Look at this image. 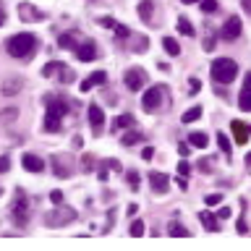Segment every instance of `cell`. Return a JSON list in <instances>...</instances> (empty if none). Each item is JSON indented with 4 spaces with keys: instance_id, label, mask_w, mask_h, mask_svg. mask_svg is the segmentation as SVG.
<instances>
[{
    "instance_id": "cell-19",
    "label": "cell",
    "mask_w": 251,
    "mask_h": 251,
    "mask_svg": "<svg viewBox=\"0 0 251 251\" xmlns=\"http://www.w3.org/2000/svg\"><path fill=\"white\" fill-rule=\"evenodd\" d=\"M52 167H55V176L58 178H68V176H71L68 162H66V160H60V157H52Z\"/></svg>"
},
{
    "instance_id": "cell-40",
    "label": "cell",
    "mask_w": 251,
    "mask_h": 251,
    "mask_svg": "<svg viewBox=\"0 0 251 251\" xmlns=\"http://www.w3.org/2000/svg\"><path fill=\"white\" fill-rule=\"evenodd\" d=\"M202 47L207 50V52H209V50H215V47H217V45H215V37H212V34H207V40H204V45H202Z\"/></svg>"
},
{
    "instance_id": "cell-10",
    "label": "cell",
    "mask_w": 251,
    "mask_h": 251,
    "mask_svg": "<svg viewBox=\"0 0 251 251\" xmlns=\"http://www.w3.org/2000/svg\"><path fill=\"white\" fill-rule=\"evenodd\" d=\"M21 165H24V170H29V173H42L45 170V160L32 155V152H26V155L21 157Z\"/></svg>"
},
{
    "instance_id": "cell-2",
    "label": "cell",
    "mask_w": 251,
    "mask_h": 251,
    "mask_svg": "<svg viewBox=\"0 0 251 251\" xmlns=\"http://www.w3.org/2000/svg\"><path fill=\"white\" fill-rule=\"evenodd\" d=\"M37 47V37L29 34V32H21V34H13L8 37V42H5V50H8L11 58H29Z\"/></svg>"
},
{
    "instance_id": "cell-3",
    "label": "cell",
    "mask_w": 251,
    "mask_h": 251,
    "mask_svg": "<svg viewBox=\"0 0 251 251\" xmlns=\"http://www.w3.org/2000/svg\"><path fill=\"white\" fill-rule=\"evenodd\" d=\"M235 76H238V63L230 58H217L212 63V79L217 84H230Z\"/></svg>"
},
{
    "instance_id": "cell-17",
    "label": "cell",
    "mask_w": 251,
    "mask_h": 251,
    "mask_svg": "<svg viewBox=\"0 0 251 251\" xmlns=\"http://www.w3.org/2000/svg\"><path fill=\"white\" fill-rule=\"evenodd\" d=\"M167 233H170L173 238H186V235H191V230H188L186 225H181L178 220H176V223H170V225H167Z\"/></svg>"
},
{
    "instance_id": "cell-23",
    "label": "cell",
    "mask_w": 251,
    "mask_h": 251,
    "mask_svg": "<svg viewBox=\"0 0 251 251\" xmlns=\"http://www.w3.org/2000/svg\"><path fill=\"white\" fill-rule=\"evenodd\" d=\"M188 144H191V147H207V144H209V136L207 134H191V136H188Z\"/></svg>"
},
{
    "instance_id": "cell-6",
    "label": "cell",
    "mask_w": 251,
    "mask_h": 251,
    "mask_svg": "<svg viewBox=\"0 0 251 251\" xmlns=\"http://www.w3.org/2000/svg\"><path fill=\"white\" fill-rule=\"evenodd\" d=\"M162 97H165V87H162V84H157V87H149L147 94L141 97L144 110H147V113H155L160 105H162Z\"/></svg>"
},
{
    "instance_id": "cell-52",
    "label": "cell",
    "mask_w": 251,
    "mask_h": 251,
    "mask_svg": "<svg viewBox=\"0 0 251 251\" xmlns=\"http://www.w3.org/2000/svg\"><path fill=\"white\" fill-rule=\"evenodd\" d=\"M181 3H186V5H188V3H199V0H181Z\"/></svg>"
},
{
    "instance_id": "cell-46",
    "label": "cell",
    "mask_w": 251,
    "mask_h": 251,
    "mask_svg": "<svg viewBox=\"0 0 251 251\" xmlns=\"http://www.w3.org/2000/svg\"><path fill=\"white\" fill-rule=\"evenodd\" d=\"M217 217L220 220H228V217H230V207H223V209L217 212Z\"/></svg>"
},
{
    "instance_id": "cell-12",
    "label": "cell",
    "mask_w": 251,
    "mask_h": 251,
    "mask_svg": "<svg viewBox=\"0 0 251 251\" xmlns=\"http://www.w3.org/2000/svg\"><path fill=\"white\" fill-rule=\"evenodd\" d=\"M89 123H92V128L97 134H100V128L105 126V110L100 105H89Z\"/></svg>"
},
{
    "instance_id": "cell-8",
    "label": "cell",
    "mask_w": 251,
    "mask_h": 251,
    "mask_svg": "<svg viewBox=\"0 0 251 251\" xmlns=\"http://www.w3.org/2000/svg\"><path fill=\"white\" fill-rule=\"evenodd\" d=\"M220 37H223V40H228V42H230V40H238V37H241V19H238V16H230V19H228L225 24H223V29H220Z\"/></svg>"
},
{
    "instance_id": "cell-51",
    "label": "cell",
    "mask_w": 251,
    "mask_h": 251,
    "mask_svg": "<svg viewBox=\"0 0 251 251\" xmlns=\"http://www.w3.org/2000/svg\"><path fill=\"white\" fill-rule=\"evenodd\" d=\"M246 165L251 167V152H249V155H246Z\"/></svg>"
},
{
    "instance_id": "cell-25",
    "label": "cell",
    "mask_w": 251,
    "mask_h": 251,
    "mask_svg": "<svg viewBox=\"0 0 251 251\" xmlns=\"http://www.w3.org/2000/svg\"><path fill=\"white\" fill-rule=\"evenodd\" d=\"M58 47H63V50H71L76 47V34H60V40H58Z\"/></svg>"
},
{
    "instance_id": "cell-49",
    "label": "cell",
    "mask_w": 251,
    "mask_h": 251,
    "mask_svg": "<svg viewBox=\"0 0 251 251\" xmlns=\"http://www.w3.org/2000/svg\"><path fill=\"white\" fill-rule=\"evenodd\" d=\"M241 5H243V11H246V13H249V16H251V0H243V3H241Z\"/></svg>"
},
{
    "instance_id": "cell-31",
    "label": "cell",
    "mask_w": 251,
    "mask_h": 251,
    "mask_svg": "<svg viewBox=\"0 0 251 251\" xmlns=\"http://www.w3.org/2000/svg\"><path fill=\"white\" fill-rule=\"evenodd\" d=\"M202 3V11L204 13H215L217 11V0H199Z\"/></svg>"
},
{
    "instance_id": "cell-33",
    "label": "cell",
    "mask_w": 251,
    "mask_h": 251,
    "mask_svg": "<svg viewBox=\"0 0 251 251\" xmlns=\"http://www.w3.org/2000/svg\"><path fill=\"white\" fill-rule=\"evenodd\" d=\"M220 202H223V194H207L204 196V204H207V207H215Z\"/></svg>"
},
{
    "instance_id": "cell-5",
    "label": "cell",
    "mask_w": 251,
    "mask_h": 251,
    "mask_svg": "<svg viewBox=\"0 0 251 251\" xmlns=\"http://www.w3.org/2000/svg\"><path fill=\"white\" fill-rule=\"evenodd\" d=\"M73 220H76V212L68 209V207L45 212V225H47V228H63V225H68V223H73Z\"/></svg>"
},
{
    "instance_id": "cell-1",
    "label": "cell",
    "mask_w": 251,
    "mask_h": 251,
    "mask_svg": "<svg viewBox=\"0 0 251 251\" xmlns=\"http://www.w3.org/2000/svg\"><path fill=\"white\" fill-rule=\"evenodd\" d=\"M45 102H47V113H45L42 128H45V131H50V134H55V131H60V120H63V115L68 113L66 100H63V97H55V94H47V97H45Z\"/></svg>"
},
{
    "instance_id": "cell-42",
    "label": "cell",
    "mask_w": 251,
    "mask_h": 251,
    "mask_svg": "<svg viewBox=\"0 0 251 251\" xmlns=\"http://www.w3.org/2000/svg\"><path fill=\"white\" fill-rule=\"evenodd\" d=\"M50 202L52 204H63V191H52L50 194Z\"/></svg>"
},
{
    "instance_id": "cell-11",
    "label": "cell",
    "mask_w": 251,
    "mask_h": 251,
    "mask_svg": "<svg viewBox=\"0 0 251 251\" xmlns=\"http://www.w3.org/2000/svg\"><path fill=\"white\" fill-rule=\"evenodd\" d=\"M149 183H152V188H155L157 194H165L167 186H170V178H167L165 173H160V170H152L149 173Z\"/></svg>"
},
{
    "instance_id": "cell-30",
    "label": "cell",
    "mask_w": 251,
    "mask_h": 251,
    "mask_svg": "<svg viewBox=\"0 0 251 251\" xmlns=\"http://www.w3.org/2000/svg\"><path fill=\"white\" fill-rule=\"evenodd\" d=\"M217 147L225 152V155H230V141H228L225 134H217Z\"/></svg>"
},
{
    "instance_id": "cell-26",
    "label": "cell",
    "mask_w": 251,
    "mask_h": 251,
    "mask_svg": "<svg viewBox=\"0 0 251 251\" xmlns=\"http://www.w3.org/2000/svg\"><path fill=\"white\" fill-rule=\"evenodd\" d=\"M63 66H66V63H58V60H50V63L42 68V76H55V73H60V71H63Z\"/></svg>"
},
{
    "instance_id": "cell-16",
    "label": "cell",
    "mask_w": 251,
    "mask_h": 251,
    "mask_svg": "<svg viewBox=\"0 0 251 251\" xmlns=\"http://www.w3.org/2000/svg\"><path fill=\"white\" fill-rule=\"evenodd\" d=\"M152 13H155V3H152V0H141L139 3V19L141 21H152Z\"/></svg>"
},
{
    "instance_id": "cell-7",
    "label": "cell",
    "mask_w": 251,
    "mask_h": 251,
    "mask_svg": "<svg viewBox=\"0 0 251 251\" xmlns=\"http://www.w3.org/2000/svg\"><path fill=\"white\" fill-rule=\"evenodd\" d=\"M123 84L131 89V92H139L144 84H147V71H144V68H139V66L128 68V71L123 73Z\"/></svg>"
},
{
    "instance_id": "cell-28",
    "label": "cell",
    "mask_w": 251,
    "mask_h": 251,
    "mask_svg": "<svg viewBox=\"0 0 251 251\" xmlns=\"http://www.w3.org/2000/svg\"><path fill=\"white\" fill-rule=\"evenodd\" d=\"M238 108H241L243 113H251V92H246V89L241 92V97H238Z\"/></svg>"
},
{
    "instance_id": "cell-41",
    "label": "cell",
    "mask_w": 251,
    "mask_h": 251,
    "mask_svg": "<svg viewBox=\"0 0 251 251\" xmlns=\"http://www.w3.org/2000/svg\"><path fill=\"white\" fill-rule=\"evenodd\" d=\"M16 108H11V110H5V113H0V120H13V118H16Z\"/></svg>"
},
{
    "instance_id": "cell-27",
    "label": "cell",
    "mask_w": 251,
    "mask_h": 251,
    "mask_svg": "<svg viewBox=\"0 0 251 251\" xmlns=\"http://www.w3.org/2000/svg\"><path fill=\"white\" fill-rule=\"evenodd\" d=\"M199 118H202V108H191V110H186L183 115H181L183 123H194V120H199Z\"/></svg>"
},
{
    "instance_id": "cell-15",
    "label": "cell",
    "mask_w": 251,
    "mask_h": 251,
    "mask_svg": "<svg viewBox=\"0 0 251 251\" xmlns=\"http://www.w3.org/2000/svg\"><path fill=\"white\" fill-rule=\"evenodd\" d=\"M230 131H233V136H235V141H238V144H246L251 128H249L246 123H241V120H233V123H230Z\"/></svg>"
},
{
    "instance_id": "cell-38",
    "label": "cell",
    "mask_w": 251,
    "mask_h": 251,
    "mask_svg": "<svg viewBox=\"0 0 251 251\" xmlns=\"http://www.w3.org/2000/svg\"><path fill=\"white\" fill-rule=\"evenodd\" d=\"M178 173H181V176H183V178H186V176H188V173H191V165H188V162H186V160H181V162H178Z\"/></svg>"
},
{
    "instance_id": "cell-21",
    "label": "cell",
    "mask_w": 251,
    "mask_h": 251,
    "mask_svg": "<svg viewBox=\"0 0 251 251\" xmlns=\"http://www.w3.org/2000/svg\"><path fill=\"white\" fill-rule=\"evenodd\" d=\"M162 47H165L167 55H173V58L181 55V45H178L176 40H173V37H165V40H162Z\"/></svg>"
},
{
    "instance_id": "cell-22",
    "label": "cell",
    "mask_w": 251,
    "mask_h": 251,
    "mask_svg": "<svg viewBox=\"0 0 251 251\" xmlns=\"http://www.w3.org/2000/svg\"><path fill=\"white\" fill-rule=\"evenodd\" d=\"M141 139H144V134H141V131H128L120 141H123V147H134V144H139Z\"/></svg>"
},
{
    "instance_id": "cell-20",
    "label": "cell",
    "mask_w": 251,
    "mask_h": 251,
    "mask_svg": "<svg viewBox=\"0 0 251 251\" xmlns=\"http://www.w3.org/2000/svg\"><path fill=\"white\" fill-rule=\"evenodd\" d=\"M21 92V79H8L5 81V87H3V94L5 97H13V94H19Z\"/></svg>"
},
{
    "instance_id": "cell-53",
    "label": "cell",
    "mask_w": 251,
    "mask_h": 251,
    "mask_svg": "<svg viewBox=\"0 0 251 251\" xmlns=\"http://www.w3.org/2000/svg\"><path fill=\"white\" fill-rule=\"evenodd\" d=\"M0 196H3V188H0Z\"/></svg>"
},
{
    "instance_id": "cell-36",
    "label": "cell",
    "mask_w": 251,
    "mask_h": 251,
    "mask_svg": "<svg viewBox=\"0 0 251 251\" xmlns=\"http://www.w3.org/2000/svg\"><path fill=\"white\" fill-rule=\"evenodd\" d=\"M199 89H202V81H199V79H191V81H188V94H199Z\"/></svg>"
},
{
    "instance_id": "cell-44",
    "label": "cell",
    "mask_w": 251,
    "mask_h": 251,
    "mask_svg": "<svg viewBox=\"0 0 251 251\" xmlns=\"http://www.w3.org/2000/svg\"><path fill=\"white\" fill-rule=\"evenodd\" d=\"M152 157H155V149H152V147H144V149H141V160H152Z\"/></svg>"
},
{
    "instance_id": "cell-48",
    "label": "cell",
    "mask_w": 251,
    "mask_h": 251,
    "mask_svg": "<svg viewBox=\"0 0 251 251\" xmlns=\"http://www.w3.org/2000/svg\"><path fill=\"white\" fill-rule=\"evenodd\" d=\"M243 89H246V92H251V73H246V79H243Z\"/></svg>"
},
{
    "instance_id": "cell-39",
    "label": "cell",
    "mask_w": 251,
    "mask_h": 251,
    "mask_svg": "<svg viewBox=\"0 0 251 251\" xmlns=\"http://www.w3.org/2000/svg\"><path fill=\"white\" fill-rule=\"evenodd\" d=\"M199 167H202L204 173H212V160H209V157H202V160H199Z\"/></svg>"
},
{
    "instance_id": "cell-47",
    "label": "cell",
    "mask_w": 251,
    "mask_h": 251,
    "mask_svg": "<svg viewBox=\"0 0 251 251\" xmlns=\"http://www.w3.org/2000/svg\"><path fill=\"white\" fill-rule=\"evenodd\" d=\"M178 152H181V157H186L191 149H188V144H178Z\"/></svg>"
},
{
    "instance_id": "cell-9",
    "label": "cell",
    "mask_w": 251,
    "mask_h": 251,
    "mask_svg": "<svg viewBox=\"0 0 251 251\" xmlns=\"http://www.w3.org/2000/svg\"><path fill=\"white\" fill-rule=\"evenodd\" d=\"M76 58L84 60V63H89V60H94L97 58V47H94V42L92 40H87V42H79V47H76Z\"/></svg>"
},
{
    "instance_id": "cell-43",
    "label": "cell",
    "mask_w": 251,
    "mask_h": 251,
    "mask_svg": "<svg viewBox=\"0 0 251 251\" xmlns=\"http://www.w3.org/2000/svg\"><path fill=\"white\" fill-rule=\"evenodd\" d=\"M8 167H11V160L8 157H0V173H8Z\"/></svg>"
},
{
    "instance_id": "cell-34",
    "label": "cell",
    "mask_w": 251,
    "mask_h": 251,
    "mask_svg": "<svg viewBox=\"0 0 251 251\" xmlns=\"http://www.w3.org/2000/svg\"><path fill=\"white\" fill-rule=\"evenodd\" d=\"M128 34H131V32H128V26L115 24V37H118V40H128Z\"/></svg>"
},
{
    "instance_id": "cell-37",
    "label": "cell",
    "mask_w": 251,
    "mask_h": 251,
    "mask_svg": "<svg viewBox=\"0 0 251 251\" xmlns=\"http://www.w3.org/2000/svg\"><path fill=\"white\" fill-rule=\"evenodd\" d=\"M115 24H118V21H115V19H110V16L100 19V26H102V29H115Z\"/></svg>"
},
{
    "instance_id": "cell-13",
    "label": "cell",
    "mask_w": 251,
    "mask_h": 251,
    "mask_svg": "<svg viewBox=\"0 0 251 251\" xmlns=\"http://www.w3.org/2000/svg\"><path fill=\"white\" fill-rule=\"evenodd\" d=\"M97 84H108V73H105V71H94L92 76H89V79H84L81 81V92H89V89H92V87H97Z\"/></svg>"
},
{
    "instance_id": "cell-45",
    "label": "cell",
    "mask_w": 251,
    "mask_h": 251,
    "mask_svg": "<svg viewBox=\"0 0 251 251\" xmlns=\"http://www.w3.org/2000/svg\"><path fill=\"white\" fill-rule=\"evenodd\" d=\"M235 228H238V233H243V235L249 233V225H246V220H243V217L238 220V225H235Z\"/></svg>"
},
{
    "instance_id": "cell-32",
    "label": "cell",
    "mask_w": 251,
    "mask_h": 251,
    "mask_svg": "<svg viewBox=\"0 0 251 251\" xmlns=\"http://www.w3.org/2000/svg\"><path fill=\"white\" fill-rule=\"evenodd\" d=\"M19 16H32V19H40L42 13H40V11H34L32 5H24V8H19Z\"/></svg>"
},
{
    "instance_id": "cell-50",
    "label": "cell",
    "mask_w": 251,
    "mask_h": 251,
    "mask_svg": "<svg viewBox=\"0 0 251 251\" xmlns=\"http://www.w3.org/2000/svg\"><path fill=\"white\" fill-rule=\"evenodd\" d=\"M3 24H5V11L0 8V26H3Z\"/></svg>"
},
{
    "instance_id": "cell-4",
    "label": "cell",
    "mask_w": 251,
    "mask_h": 251,
    "mask_svg": "<svg viewBox=\"0 0 251 251\" xmlns=\"http://www.w3.org/2000/svg\"><path fill=\"white\" fill-rule=\"evenodd\" d=\"M11 217L13 223L24 228L29 223V196L24 188H16V199H13V207H11Z\"/></svg>"
},
{
    "instance_id": "cell-14",
    "label": "cell",
    "mask_w": 251,
    "mask_h": 251,
    "mask_svg": "<svg viewBox=\"0 0 251 251\" xmlns=\"http://www.w3.org/2000/svg\"><path fill=\"white\" fill-rule=\"evenodd\" d=\"M199 223L204 225V230H209V233H220V223H217V217L212 215V212H199Z\"/></svg>"
},
{
    "instance_id": "cell-24",
    "label": "cell",
    "mask_w": 251,
    "mask_h": 251,
    "mask_svg": "<svg viewBox=\"0 0 251 251\" xmlns=\"http://www.w3.org/2000/svg\"><path fill=\"white\" fill-rule=\"evenodd\" d=\"M178 32L183 34V37H194V34H196V32H194V26H191V21L183 19V16L178 19Z\"/></svg>"
},
{
    "instance_id": "cell-29",
    "label": "cell",
    "mask_w": 251,
    "mask_h": 251,
    "mask_svg": "<svg viewBox=\"0 0 251 251\" xmlns=\"http://www.w3.org/2000/svg\"><path fill=\"white\" fill-rule=\"evenodd\" d=\"M128 233H131L134 238H141V235H144V223H141V220H134V223H131V230H128Z\"/></svg>"
},
{
    "instance_id": "cell-18",
    "label": "cell",
    "mask_w": 251,
    "mask_h": 251,
    "mask_svg": "<svg viewBox=\"0 0 251 251\" xmlns=\"http://www.w3.org/2000/svg\"><path fill=\"white\" fill-rule=\"evenodd\" d=\"M134 126V115L131 113H123V115H118L113 120V131H120V128H131Z\"/></svg>"
},
{
    "instance_id": "cell-35",
    "label": "cell",
    "mask_w": 251,
    "mask_h": 251,
    "mask_svg": "<svg viewBox=\"0 0 251 251\" xmlns=\"http://www.w3.org/2000/svg\"><path fill=\"white\" fill-rule=\"evenodd\" d=\"M128 183H131V188H134V191H139V173H136V170H131V173H128Z\"/></svg>"
}]
</instances>
